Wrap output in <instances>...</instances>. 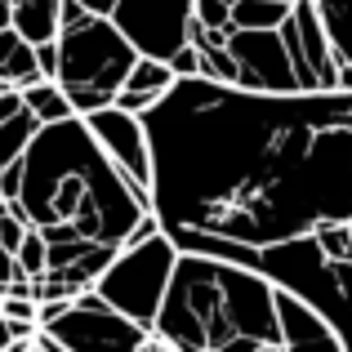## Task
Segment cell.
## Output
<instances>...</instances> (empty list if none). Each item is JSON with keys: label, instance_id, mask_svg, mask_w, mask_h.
Segmentation results:
<instances>
[{"label": "cell", "instance_id": "cell-1", "mask_svg": "<svg viewBox=\"0 0 352 352\" xmlns=\"http://www.w3.org/2000/svg\"><path fill=\"white\" fill-rule=\"evenodd\" d=\"M165 236L267 250L352 223V94L179 80L143 116Z\"/></svg>", "mask_w": 352, "mask_h": 352}, {"label": "cell", "instance_id": "cell-2", "mask_svg": "<svg viewBox=\"0 0 352 352\" xmlns=\"http://www.w3.org/2000/svg\"><path fill=\"white\" fill-rule=\"evenodd\" d=\"M14 206L27 228L45 236V245L125 250L152 214V206L120 179L80 116L36 134L23 156V192Z\"/></svg>", "mask_w": 352, "mask_h": 352}, {"label": "cell", "instance_id": "cell-3", "mask_svg": "<svg viewBox=\"0 0 352 352\" xmlns=\"http://www.w3.org/2000/svg\"><path fill=\"white\" fill-rule=\"evenodd\" d=\"M152 335L174 352H258L281 344L276 285L254 267L179 254Z\"/></svg>", "mask_w": 352, "mask_h": 352}, {"label": "cell", "instance_id": "cell-4", "mask_svg": "<svg viewBox=\"0 0 352 352\" xmlns=\"http://www.w3.org/2000/svg\"><path fill=\"white\" fill-rule=\"evenodd\" d=\"M170 241L179 245V254H210V258L254 267L276 290L317 308L335 326V335L344 339V352H352V223L321 228L312 236L267 245V250H245L214 236H170Z\"/></svg>", "mask_w": 352, "mask_h": 352}, {"label": "cell", "instance_id": "cell-5", "mask_svg": "<svg viewBox=\"0 0 352 352\" xmlns=\"http://www.w3.org/2000/svg\"><path fill=\"white\" fill-rule=\"evenodd\" d=\"M143 54L129 45L107 14H89L80 0H63V32H58V89L67 94L76 116H94L116 107L129 72Z\"/></svg>", "mask_w": 352, "mask_h": 352}, {"label": "cell", "instance_id": "cell-6", "mask_svg": "<svg viewBox=\"0 0 352 352\" xmlns=\"http://www.w3.org/2000/svg\"><path fill=\"white\" fill-rule=\"evenodd\" d=\"M174 267H179V245L165 232L125 245L116 254V263L103 272V281L94 285V294L107 303L112 312H120L125 321L152 330L156 317L165 308V294H170Z\"/></svg>", "mask_w": 352, "mask_h": 352}, {"label": "cell", "instance_id": "cell-7", "mask_svg": "<svg viewBox=\"0 0 352 352\" xmlns=\"http://www.w3.org/2000/svg\"><path fill=\"white\" fill-rule=\"evenodd\" d=\"M41 335H50L63 352H138L152 330L125 321L85 290L72 303H41Z\"/></svg>", "mask_w": 352, "mask_h": 352}, {"label": "cell", "instance_id": "cell-8", "mask_svg": "<svg viewBox=\"0 0 352 352\" xmlns=\"http://www.w3.org/2000/svg\"><path fill=\"white\" fill-rule=\"evenodd\" d=\"M197 0H116L112 23L129 36L143 58L170 63L179 50H188Z\"/></svg>", "mask_w": 352, "mask_h": 352}, {"label": "cell", "instance_id": "cell-9", "mask_svg": "<svg viewBox=\"0 0 352 352\" xmlns=\"http://www.w3.org/2000/svg\"><path fill=\"white\" fill-rule=\"evenodd\" d=\"M281 41L290 50L299 94H339V58L312 0H299L290 9V18L281 23Z\"/></svg>", "mask_w": 352, "mask_h": 352}, {"label": "cell", "instance_id": "cell-10", "mask_svg": "<svg viewBox=\"0 0 352 352\" xmlns=\"http://www.w3.org/2000/svg\"><path fill=\"white\" fill-rule=\"evenodd\" d=\"M94 134V143L103 147V156L120 170V179L152 206V138H147L143 116L125 112V107H103L94 116H80Z\"/></svg>", "mask_w": 352, "mask_h": 352}, {"label": "cell", "instance_id": "cell-11", "mask_svg": "<svg viewBox=\"0 0 352 352\" xmlns=\"http://www.w3.org/2000/svg\"><path fill=\"white\" fill-rule=\"evenodd\" d=\"M223 50L236 67V89H250V94H299L281 27L276 32H232L223 41Z\"/></svg>", "mask_w": 352, "mask_h": 352}, {"label": "cell", "instance_id": "cell-12", "mask_svg": "<svg viewBox=\"0 0 352 352\" xmlns=\"http://www.w3.org/2000/svg\"><path fill=\"white\" fill-rule=\"evenodd\" d=\"M276 321H281L285 352H344V339L335 335V326L317 308H308L303 299H294L285 290H276Z\"/></svg>", "mask_w": 352, "mask_h": 352}, {"label": "cell", "instance_id": "cell-13", "mask_svg": "<svg viewBox=\"0 0 352 352\" xmlns=\"http://www.w3.org/2000/svg\"><path fill=\"white\" fill-rule=\"evenodd\" d=\"M174 85H179V76L170 72V63L138 58V67L129 72L125 89H120V98H116V107H125V112H134V116H147Z\"/></svg>", "mask_w": 352, "mask_h": 352}, {"label": "cell", "instance_id": "cell-14", "mask_svg": "<svg viewBox=\"0 0 352 352\" xmlns=\"http://www.w3.org/2000/svg\"><path fill=\"white\" fill-rule=\"evenodd\" d=\"M41 76V58H36V45L23 41V36L9 27L0 32V89H27Z\"/></svg>", "mask_w": 352, "mask_h": 352}, {"label": "cell", "instance_id": "cell-15", "mask_svg": "<svg viewBox=\"0 0 352 352\" xmlns=\"http://www.w3.org/2000/svg\"><path fill=\"white\" fill-rule=\"evenodd\" d=\"M14 32L32 45H50L63 32V0H14Z\"/></svg>", "mask_w": 352, "mask_h": 352}, {"label": "cell", "instance_id": "cell-16", "mask_svg": "<svg viewBox=\"0 0 352 352\" xmlns=\"http://www.w3.org/2000/svg\"><path fill=\"white\" fill-rule=\"evenodd\" d=\"M290 9L294 5H276V0H236L228 36L232 32H276V27L290 18Z\"/></svg>", "mask_w": 352, "mask_h": 352}, {"label": "cell", "instance_id": "cell-17", "mask_svg": "<svg viewBox=\"0 0 352 352\" xmlns=\"http://www.w3.org/2000/svg\"><path fill=\"white\" fill-rule=\"evenodd\" d=\"M23 103H27V112L41 120V129L45 125H63V120L76 116V112H72V103H67V94L58 89V80H36V85H27L23 89Z\"/></svg>", "mask_w": 352, "mask_h": 352}, {"label": "cell", "instance_id": "cell-18", "mask_svg": "<svg viewBox=\"0 0 352 352\" xmlns=\"http://www.w3.org/2000/svg\"><path fill=\"white\" fill-rule=\"evenodd\" d=\"M36 134H41V120L32 112H18L9 120H0V170H9V165H18L27 156V147L36 143Z\"/></svg>", "mask_w": 352, "mask_h": 352}, {"label": "cell", "instance_id": "cell-19", "mask_svg": "<svg viewBox=\"0 0 352 352\" xmlns=\"http://www.w3.org/2000/svg\"><path fill=\"white\" fill-rule=\"evenodd\" d=\"M36 58H41V76H45V80H54V76H58V41L36 45Z\"/></svg>", "mask_w": 352, "mask_h": 352}, {"label": "cell", "instance_id": "cell-20", "mask_svg": "<svg viewBox=\"0 0 352 352\" xmlns=\"http://www.w3.org/2000/svg\"><path fill=\"white\" fill-rule=\"evenodd\" d=\"M23 89H0V120H9V116H18L23 112Z\"/></svg>", "mask_w": 352, "mask_h": 352}, {"label": "cell", "instance_id": "cell-21", "mask_svg": "<svg viewBox=\"0 0 352 352\" xmlns=\"http://www.w3.org/2000/svg\"><path fill=\"white\" fill-rule=\"evenodd\" d=\"M23 339H18V330H14V321L9 317H0V352H14Z\"/></svg>", "mask_w": 352, "mask_h": 352}, {"label": "cell", "instance_id": "cell-22", "mask_svg": "<svg viewBox=\"0 0 352 352\" xmlns=\"http://www.w3.org/2000/svg\"><path fill=\"white\" fill-rule=\"evenodd\" d=\"M80 5L89 9V14H107L112 18V9H116V0H80Z\"/></svg>", "mask_w": 352, "mask_h": 352}, {"label": "cell", "instance_id": "cell-23", "mask_svg": "<svg viewBox=\"0 0 352 352\" xmlns=\"http://www.w3.org/2000/svg\"><path fill=\"white\" fill-rule=\"evenodd\" d=\"M14 27V0H0V32Z\"/></svg>", "mask_w": 352, "mask_h": 352}, {"label": "cell", "instance_id": "cell-24", "mask_svg": "<svg viewBox=\"0 0 352 352\" xmlns=\"http://www.w3.org/2000/svg\"><path fill=\"white\" fill-rule=\"evenodd\" d=\"M32 352H63V348L54 344L50 335H36V339H32Z\"/></svg>", "mask_w": 352, "mask_h": 352}, {"label": "cell", "instance_id": "cell-25", "mask_svg": "<svg viewBox=\"0 0 352 352\" xmlns=\"http://www.w3.org/2000/svg\"><path fill=\"white\" fill-rule=\"evenodd\" d=\"M138 352H174V348H170V344H161V339H156V335H147V344L138 348Z\"/></svg>", "mask_w": 352, "mask_h": 352}, {"label": "cell", "instance_id": "cell-26", "mask_svg": "<svg viewBox=\"0 0 352 352\" xmlns=\"http://www.w3.org/2000/svg\"><path fill=\"white\" fill-rule=\"evenodd\" d=\"M14 352H32V339H23V344H18Z\"/></svg>", "mask_w": 352, "mask_h": 352}, {"label": "cell", "instance_id": "cell-27", "mask_svg": "<svg viewBox=\"0 0 352 352\" xmlns=\"http://www.w3.org/2000/svg\"><path fill=\"white\" fill-rule=\"evenodd\" d=\"M258 352H285V348H281V344H276V348H258Z\"/></svg>", "mask_w": 352, "mask_h": 352}, {"label": "cell", "instance_id": "cell-28", "mask_svg": "<svg viewBox=\"0 0 352 352\" xmlns=\"http://www.w3.org/2000/svg\"><path fill=\"white\" fill-rule=\"evenodd\" d=\"M276 5H299V0H276Z\"/></svg>", "mask_w": 352, "mask_h": 352}]
</instances>
